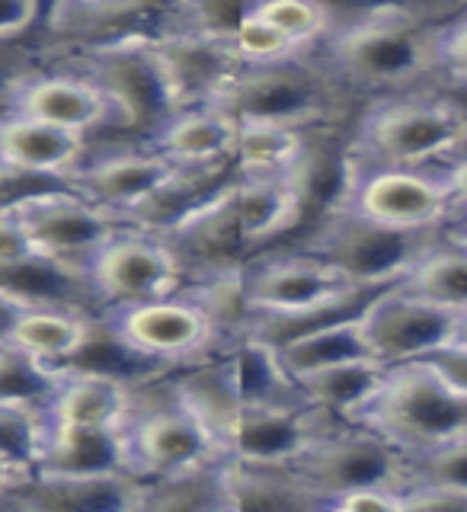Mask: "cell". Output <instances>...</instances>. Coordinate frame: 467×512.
<instances>
[{
  "mask_svg": "<svg viewBox=\"0 0 467 512\" xmlns=\"http://www.w3.org/2000/svg\"><path fill=\"white\" fill-rule=\"evenodd\" d=\"M445 23V16L429 13H384L333 26L317 52L352 93H372L381 100L416 90L423 77L439 71V32Z\"/></svg>",
  "mask_w": 467,
  "mask_h": 512,
  "instance_id": "cell-1",
  "label": "cell"
},
{
  "mask_svg": "<svg viewBox=\"0 0 467 512\" xmlns=\"http://www.w3.org/2000/svg\"><path fill=\"white\" fill-rule=\"evenodd\" d=\"M464 151L467 106L452 96L426 90L381 96L352 132V154L359 170H442Z\"/></svg>",
  "mask_w": 467,
  "mask_h": 512,
  "instance_id": "cell-2",
  "label": "cell"
},
{
  "mask_svg": "<svg viewBox=\"0 0 467 512\" xmlns=\"http://www.w3.org/2000/svg\"><path fill=\"white\" fill-rule=\"evenodd\" d=\"M352 93L324 55L308 52L276 64H244L234 84L215 103L237 122H279L320 128L346 112Z\"/></svg>",
  "mask_w": 467,
  "mask_h": 512,
  "instance_id": "cell-3",
  "label": "cell"
},
{
  "mask_svg": "<svg viewBox=\"0 0 467 512\" xmlns=\"http://www.w3.org/2000/svg\"><path fill=\"white\" fill-rule=\"evenodd\" d=\"M349 423L368 426L413 458L467 436V394L423 359L391 365Z\"/></svg>",
  "mask_w": 467,
  "mask_h": 512,
  "instance_id": "cell-4",
  "label": "cell"
},
{
  "mask_svg": "<svg viewBox=\"0 0 467 512\" xmlns=\"http://www.w3.org/2000/svg\"><path fill=\"white\" fill-rule=\"evenodd\" d=\"M71 68L84 71L112 103V132L119 144H151L180 100L160 61L154 39H112L71 48Z\"/></svg>",
  "mask_w": 467,
  "mask_h": 512,
  "instance_id": "cell-5",
  "label": "cell"
},
{
  "mask_svg": "<svg viewBox=\"0 0 467 512\" xmlns=\"http://www.w3.org/2000/svg\"><path fill=\"white\" fill-rule=\"evenodd\" d=\"M445 231L448 228L439 231L388 228V224H378L359 215L356 208L340 205L279 247L311 253L359 285H394L407 276V269L436 240L445 237Z\"/></svg>",
  "mask_w": 467,
  "mask_h": 512,
  "instance_id": "cell-6",
  "label": "cell"
},
{
  "mask_svg": "<svg viewBox=\"0 0 467 512\" xmlns=\"http://www.w3.org/2000/svg\"><path fill=\"white\" fill-rule=\"evenodd\" d=\"M103 320L128 352H135L138 359L151 362L154 368H164V372L212 356L215 349L231 340V333L224 330L196 288L103 311Z\"/></svg>",
  "mask_w": 467,
  "mask_h": 512,
  "instance_id": "cell-7",
  "label": "cell"
},
{
  "mask_svg": "<svg viewBox=\"0 0 467 512\" xmlns=\"http://www.w3.org/2000/svg\"><path fill=\"white\" fill-rule=\"evenodd\" d=\"M132 474L141 480L167 477L192 464L224 458L199 416L170 391L167 372L138 384V404L125 426Z\"/></svg>",
  "mask_w": 467,
  "mask_h": 512,
  "instance_id": "cell-8",
  "label": "cell"
},
{
  "mask_svg": "<svg viewBox=\"0 0 467 512\" xmlns=\"http://www.w3.org/2000/svg\"><path fill=\"white\" fill-rule=\"evenodd\" d=\"M292 468L324 496L327 509L333 496L359 487L410 490V455L359 423L327 426Z\"/></svg>",
  "mask_w": 467,
  "mask_h": 512,
  "instance_id": "cell-9",
  "label": "cell"
},
{
  "mask_svg": "<svg viewBox=\"0 0 467 512\" xmlns=\"http://www.w3.org/2000/svg\"><path fill=\"white\" fill-rule=\"evenodd\" d=\"M7 212L20 218L36 250L80 269H90L93 256L122 228H128L125 221L106 212L103 205L90 202L71 183H55L29 192V196L10 202Z\"/></svg>",
  "mask_w": 467,
  "mask_h": 512,
  "instance_id": "cell-10",
  "label": "cell"
},
{
  "mask_svg": "<svg viewBox=\"0 0 467 512\" xmlns=\"http://www.w3.org/2000/svg\"><path fill=\"white\" fill-rule=\"evenodd\" d=\"M87 272L106 311L157 301L186 288V266L170 240L132 224L93 256Z\"/></svg>",
  "mask_w": 467,
  "mask_h": 512,
  "instance_id": "cell-11",
  "label": "cell"
},
{
  "mask_svg": "<svg viewBox=\"0 0 467 512\" xmlns=\"http://www.w3.org/2000/svg\"><path fill=\"white\" fill-rule=\"evenodd\" d=\"M340 269L292 247H272L250 256L240 269V298L247 314H304L320 304L359 292Z\"/></svg>",
  "mask_w": 467,
  "mask_h": 512,
  "instance_id": "cell-12",
  "label": "cell"
},
{
  "mask_svg": "<svg viewBox=\"0 0 467 512\" xmlns=\"http://www.w3.org/2000/svg\"><path fill=\"white\" fill-rule=\"evenodd\" d=\"M343 205L378 224L407 231H439L458 218L442 170L365 167Z\"/></svg>",
  "mask_w": 467,
  "mask_h": 512,
  "instance_id": "cell-13",
  "label": "cell"
},
{
  "mask_svg": "<svg viewBox=\"0 0 467 512\" xmlns=\"http://www.w3.org/2000/svg\"><path fill=\"white\" fill-rule=\"evenodd\" d=\"M362 320L375 359L391 368L429 359L432 352L455 343L461 314L442 308V304H432L420 295H410L394 282L368 304Z\"/></svg>",
  "mask_w": 467,
  "mask_h": 512,
  "instance_id": "cell-14",
  "label": "cell"
},
{
  "mask_svg": "<svg viewBox=\"0 0 467 512\" xmlns=\"http://www.w3.org/2000/svg\"><path fill=\"white\" fill-rule=\"evenodd\" d=\"M144 480L128 471H45L36 468L0 493V509L29 512H141Z\"/></svg>",
  "mask_w": 467,
  "mask_h": 512,
  "instance_id": "cell-15",
  "label": "cell"
},
{
  "mask_svg": "<svg viewBox=\"0 0 467 512\" xmlns=\"http://www.w3.org/2000/svg\"><path fill=\"white\" fill-rule=\"evenodd\" d=\"M327 413L311 407L308 400L288 404H240L228 439L224 458L237 464H292L333 426Z\"/></svg>",
  "mask_w": 467,
  "mask_h": 512,
  "instance_id": "cell-16",
  "label": "cell"
},
{
  "mask_svg": "<svg viewBox=\"0 0 467 512\" xmlns=\"http://www.w3.org/2000/svg\"><path fill=\"white\" fill-rule=\"evenodd\" d=\"M180 170L148 144H109L106 154H90L71 173V186L96 205L125 221L138 205L148 202L170 176Z\"/></svg>",
  "mask_w": 467,
  "mask_h": 512,
  "instance_id": "cell-17",
  "label": "cell"
},
{
  "mask_svg": "<svg viewBox=\"0 0 467 512\" xmlns=\"http://www.w3.org/2000/svg\"><path fill=\"white\" fill-rule=\"evenodd\" d=\"M10 112H23V116L32 119L71 128V132H80L87 138L112 132V122H116L109 96L77 68H42L39 74H32L20 87V93L13 96Z\"/></svg>",
  "mask_w": 467,
  "mask_h": 512,
  "instance_id": "cell-18",
  "label": "cell"
},
{
  "mask_svg": "<svg viewBox=\"0 0 467 512\" xmlns=\"http://www.w3.org/2000/svg\"><path fill=\"white\" fill-rule=\"evenodd\" d=\"M154 48L170 74L180 112L215 106L244 68L228 39L202 36V32H170L154 39Z\"/></svg>",
  "mask_w": 467,
  "mask_h": 512,
  "instance_id": "cell-19",
  "label": "cell"
},
{
  "mask_svg": "<svg viewBox=\"0 0 467 512\" xmlns=\"http://www.w3.org/2000/svg\"><path fill=\"white\" fill-rule=\"evenodd\" d=\"M231 202L244 244L253 256L292 240L308 221V205L295 173L234 176Z\"/></svg>",
  "mask_w": 467,
  "mask_h": 512,
  "instance_id": "cell-20",
  "label": "cell"
},
{
  "mask_svg": "<svg viewBox=\"0 0 467 512\" xmlns=\"http://www.w3.org/2000/svg\"><path fill=\"white\" fill-rule=\"evenodd\" d=\"M138 384L116 372L87 365L58 368L55 391L45 404V420L77 426H128L138 404Z\"/></svg>",
  "mask_w": 467,
  "mask_h": 512,
  "instance_id": "cell-21",
  "label": "cell"
},
{
  "mask_svg": "<svg viewBox=\"0 0 467 512\" xmlns=\"http://www.w3.org/2000/svg\"><path fill=\"white\" fill-rule=\"evenodd\" d=\"M90 157V138L52 122L4 112L0 116V167L71 180V173Z\"/></svg>",
  "mask_w": 467,
  "mask_h": 512,
  "instance_id": "cell-22",
  "label": "cell"
},
{
  "mask_svg": "<svg viewBox=\"0 0 467 512\" xmlns=\"http://www.w3.org/2000/svg\"><path fill=\"white\" fill-rule=\"evenodd\" d=\"M237 119L221 106L183 109L151 138L148 148L173 160L176 167H221L231 164Z\"/></svg>",
  "mask_w": 467,
  "mask_h": 512,
  "instance_id": "cell-23",
  "label": "cell"
},
{
  "mask_svg": "<svg viewBox=\"0 0 467 512\" xmlns=\"http://www.w3.org/2000/svg\"><path fill=\"white\" fill-rule=\"evenodd\" d=\"M36 468L80 471V474H96V471L132 474L125 426H77V423L45 420V439Z\"/></svg>",
  "mask_w": 467,
  "mask_h": 512,
  "instance_id": "cell-24",
  "label": "cell"
},
{
  "mask_svg": "<svg viewBox=\"0 0 467 512\" xmlns=\"http://www.w3.org/2000/svg\"><path fill=\"white\" fill-rule=\"evenodd\" d=\"M231 512H311L327 509L308 480L288 464H237L228 461Z\"/></svg>",
  "mask_w": 467,
  "mask_h": 512,
  "instance_id": "cell-25",
  "label": "cell"
},
{
  "mask_svg": "<svg viewBox=\"0 0 467 512\" xmlns=\"http://www.w3.org/2000/svg\"><path fill=\"white\" fill-rule=\"evenodd\" d=\"M96 327H100V314L71 308H26L16 320L10 340L29 349L45 365L64 368L84 356Z\"/></svg>",
  "mask_w": 467,
  "mask_h": 512,
  "instance_id": "cell-26",
  "label": "cell"
},
{
  "mask_svg": "<svg viewBox=\"0 0 467 512\" xmlns=\"http://www.w3.org/2000/svg\"><path fill=\"white\" fill-rule=\"evenodd\" d=\"M234 375V388L240 404H288V400H304L295 375L288 372L279 349L266 343L263 336L237 330L224 343Z\"/></svg>",
  "mask_w": 467,
  "mask_h": 512,
  "instance_id": "cell-27",
  "label": "cell"
},
{
  "mask_svg": "<svg viewBox=\"0 0 467 512\" xmlns=\"http://www.w3.org/2000/svg\"><path fill=\"white\" fill-rule=\"evenodd\" d=\"M384 375H388V365L375 356H368V359H352V362L320 368V372L301 375L295 381L311 407L327 413L336 423H349L352 413H356L384 381Z\"/></svg>",
  "mask_w": 467,
  "mask_h": 512,
  "instance_id": "cell-28",
  "label": "cell"
},
{
  "mask_svg": "<svg viewBox=\"0 0 467 512\" xmlns=\"http://www.w3.org/2000/svg\"><path fill=\"white\" fill-rule=\"evenodd\" d=\"M311 128L279 122H237L234 173L237 176H282L295 173L308 154Z\"/></svg>",
  "mask_w": 467,
  "mask_h": 512,
  "instance_id": "cell-29",
  "label": "cell"
},
{
  "mask_svg": "<svg viewBox=\"0 0 467 512\" xmlns=\"http://www.w3.org/2000/svg\"><path fill=\"white\" fill-rule=\"evenodd\" d=\"M144 509L160 512H208L224 509L231 512L228 496V458H212L192 464L167 477L144 480Z\"/></svg>",
  "mask_w": 467,
  "mask_h": 512,
  "instance_id": "cell-30",
  "label": "cell"
},
{
  "mask_svg": "<svg viewBox=\"0 0 467 512\" xmlns=\"http://www.w3.org/2000/svg\"><path fill=\"white\" fill-rule=\"evenodd\" d=\"M397 285L448 311L467 314V244L445 231V237L436 240Z\"/></svg>",
  "mask_w": 467,
  "mask_h": 512,
  "instance_id": "cell-31",
  "label": "cell"
},
{
  "mask_svg": "<svg viewBox=\"0 0 467 512\" xmlns=\"http://www.w3.org/2000/svg\"><path fill=\"white\" fill-rule=\"evenodd\" d=\"M362 314L336 320V324H327V327L311 330V333L295 336V340L276 346L285 368L295 378H301V375H311V372H320V368H330V365H340V362L375 356L372 343H368Z\"/></svg>",
  "mask_w": 467,
  "mask_h": 512,
  "instance_id": "cell-32",
  "label": "cell"
},
{
  "mask_svg": "<svg viewBox=\"0 0 467 512\" xmlns=\"http://www.w3.org/2000/svg\"><path fill=\"white\" fill-rule=\"evenodd\" d=\"M58 368L45 365L13 340H0V400L45 407L55 391Z\"/></svg>",
  "mask_w": 467,
  "mask_h": 512,
  "instance_id": "cell-33",
  "label": "cell"
},
{
  "mask_svg": "<svg viewBox=\"0 0 467 512\" xmlns=\"http://www.w3.org/2000/svg\"><path fill=\"white\" fill-rule=\"evenodd\" d=\"M45 439V407L0 400V455L20 464L23 471H36Z\"/></svg>",
  "mask_w": 467,
  "mask_h": 512,
  "instance_id": "cell-34",
  "label": "cell"
},
{
  "mask_svg": "<svg viewBox=\"0 0 467 512\" xmlns=\"http://www.w3.org/2000/svg\"><path fill=\"white\" fill-rule=\"evenodd\" d=\"M253 13L282 29L288 39L308 52H314L330 32V16L314 0H253Z\"/></svg>",
  "mask_w": 467,
  "mask_h": 512,
  "instance_id": "cell-35",
  "label": "cell"
},
{
  "mask_svg": "<svg viewBox=\"0 0 467 512\" xmlns=\"http://www.w3.org/2000/svg\"><path fill=\"white\" fill-rule=\"evenodd\" d=\"M231 45L244 64H276V61L308 55V48L292 42L282 29L266 23L263 16H256L253 10L244 16V23L237 26V32L231 36Z\"/></svg>",
  "mask_w": 467,
  "mask_h": 512,
  "instance_id": "cell-36",
  "label": "cell"
},
{
  "mask_svg": "<svg viewBox=\"0 0 467 512\" xmlns=\"http://www.w3.org/2000/svg\"><path fill=\"white\" fill-rule=\"evenodd\" d=\"M442 487L467 496V436L410 458V487Z\"/></svg>",
  "mask_w": 467,
  "mask_h": 512,
  "instance_id": "cell-37",
  "label": "cell"
},
{
  "mask_svg": "<svg viewBox=\"0 0 467 512\" xmlns=\"http://www.w3.org/2000/svg\"><path fill=\"white\" fill-rule=\"evenodd\" d=\"M180 32H202V36L228 39L253 10V0H173Z\"/></svg>",
  "mask_w": 467,
  "mask_h": 512,
  "instance_id": "cell-38",
  "label": "cell"
},
{
  "mask_svg": "<svg viewBox=\"0 0 467 512\" xmlns=\"http://www.w3.org/2000/svg\"><path fill=\"white\" fill-rule=\"evenodd\" d=\"M314 4L330 16V29L362 23L384 13H429V16H445V20L461 13L442 4V0H314Z\"/></svg>",
  "mask_w": 467,
  "mask_h": 512,
  "instance_id": "cell-39",
  "label": "cell"
},
{
  "mask_svg": "<svg viewBox=\"0 0 467 512\" xmlns=\"http://www.w3.org/2000/svg\"><path fill=\"white\" fill-rule=\"evenodd\" d=\"M42 36H26V39H10L0 42V116L10 112L13 96L32 74H39L45 64L42 55L45 48L39 45Z\"/></svg>",
  "mask_w": 467,
  "mask_h": 512,
  "instance_id": "cell-40",
  "label": "cell"
},
{
  "mask_svg": "<svg viewBox=\"0 0 467 512\" xmlns=\"http://www.w3.org/2000/svg\"><path fill=\"white\" fill-rule=\"evenodd\" d=\"M333 512H407V493L394 487H359L330 500Z\"/></svg>",
  "mask_w": 467,
  "mask_h": 512,
  "instance_id": "cell-41",
  "label": "cell"
},
{
  "mask_svg": "<svg viewBox=\"0 0 467 512\" xmlns=\"http://www.w3.org/2000/svg\"><path fill=\"white\" fill-rule=\"evenodd\" d=\"M439 74L467 87V10L448 20L439 32Z\"/></svg>",
  "mask_w": 467,
  "mask_h": 512,
  "instance_id": "cell-42",
  "label": "cell"
},
{
  "mask_svg": "<svg viewBox=\"0 0 467 512\" xmlns=\"http://www.w3.org/2000/svg\"><path fill=\"white\" fill-rule=\"evenodd\" d=\"M42 32L39 0H0V42L26 39Z\"/></svg>",
  "mask_w": 467,
  "mask_h": 512,
  "instance_id": "cell-43",
  "label": "cell"
},
{
  "mask_svg": "<svg viewBox=\"0 0 467 512\" xmlns=\"http://www.w3.org/2000/svg\"><path fill=\"white\" fill-rule=\"evenodd\" d=\"M36 244H32L29 231L20 224L13 212L0 208V269L16 266V263H26L29 256H36Z\"/></svg>",
  "mask_w": 467,
  "mask_h": 512,
  "instance_id": "cell-44",
  "label": "cell"
},
{
  "mask_svg": "<svg viewBox=\"0 0 467 512\" xmlns=\"http://www.w3.org/2000/svg\"><path fill=\"white\" fill-rule=\"evenodd\" d=\"M141 4V0H58V7L52 13V23L45 26L42 39L48 32H55L64 23H74V20H87V16H100V13H112V10H122V7H132Z\"/></svg>",
  "mask_w": 467,
  "mask_h": 512,
  "instance_id": "cell-45",
  "label": "cell"
},
{
  "mask_svg": "<svg viewBox=\"0 0 467 512\" xmlns=\"http://www.w3.org/2000/svg\"><path fill=\"white\" fill-rule=\"evenodd\" d=\"M423 362H429L436 372L452 384V388H458L461 394H467V343H448V346H442L439 352H432L429 359H423Z\"/></svg>",
  "mask_w": 467,
  "mask_h": 512,
  "instance_id": "cell-46",
  "label": "cell"
},
{
  "mask_svg": "<svg viewBox=\"0 0 467 512\" xmlns=\"http://www.w3.org/2000/svg\"><path fill=\"white\" fill-rule=\"evenodd\" d=\"M442 180H445L448 192H452V202L458 208V218L467 215V151L458 160H452L448 167H442Z\"/></svg>",
  "mask_w": 467,
  "mask_h": 512,
  "instance_id": "cell-47",
  "label": "cell"
},
{
  "mask_svg": "<svg viewBox=\"0 0 467 512\" xmlns=\"http://www.w3.org/2000/svg\"><path fill=\"white\" fill-rule=\"evenodd\" d=\"M23 311H26L23 301H16L7 292H0V340H10V333H13L16 320H20Z\"/></svg>",
  "mask_w": 467,
  "mask_h": 512,
  "instance_id": "cell-48",
  "label": "cell"
},
{
  "mask_svg": "<svg viewBox=\"0 0 467 512\" xmlns=\"http://www.w3.org/2000/svg\"><path fill=\"white\" fill-rule=\"evenodd\" d=\"M26 474H29V471H23L20 464H13L10 458L0 455V493H7V490L16 484V480H23Z\"/></svg>",
  "mask_w": 467,
  "mask_h": 512,
  "instance_id": "cell-49",
  "label": "cell"
},
{
  "mask_svg": "<svg viewBox=\"0 0 467 512\" xmlns=\"http://www.w3.org/2000/svg\"><path fill=\"white\" fill-rule=\"evenodd\" d=\"M42 4V32H45V26L52 23V13H55V7H58V0H39ZM39 32V36H42Z\"/></svg>",
  "mask_w": 467,
  "mask_h": 512,
  "instance_id": "cell-50",
  "label": "cell"
},
{
  "mask_svg": "<svg viewBox=\"0 0 467 512\" xmlns=\"http://www.w3.org/2000/svg\"><path fill=\"white\" fill-rule=\"evenodd\" d=\"M448 231H452L458 240H464V244H467V215L455 218V224H448Z\"/></svg>",
  "mask_w": 467,
  "mask_h": 512,
  "instance_id": "cell-51",
  "label": "cell"
},
{
  "mask_svg": "<svg viewBox=\"0 0 467 512\" xmlns=\"http://www.w3.org/2000/svg\"><path fill=\"white\" fill-rule=\"evenodd\" d=\"M458 343H467V314H461V324H458Z\"/></svg>",
  "mask_w": 467,
  "mask_h": 512,
  "instance_id": "cell-52",
  "label": "cell"
},
{
  "mask_svg": "<svg viewBox=\"0 0 467 512\" xmlns=\"http://www.w3.org/2000/svg\"><path fill=\"white\" fill-rule=\"evenodd\" d=\"M442 4H448V7H455V10H467V0H442Z\"/></svg>",
  "mask_w": 467,
  "mask_h": 512,
  "instance_id": "cell-53",
  "label": "cell"
}]
</instances>
